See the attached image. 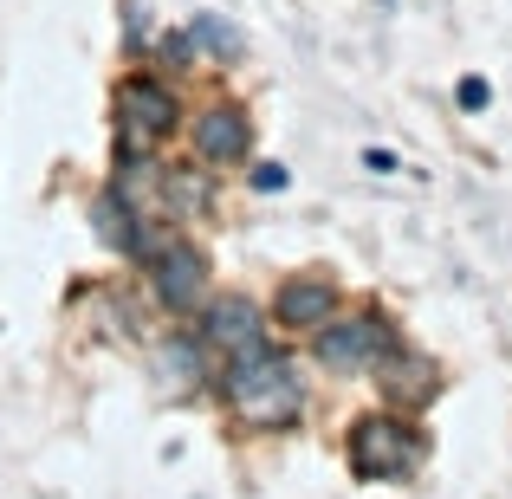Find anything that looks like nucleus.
Instances as JSON below:
<instances>
[{
    "label": "nucleus",
    "mask_w": 512,
    "mask_h": 499,
    "mask_svg": "<svg viewBox=\"0 0 512 499\" xmlns=\"http://www.w3.org/2000/svg\"><path fill=\"white\" fill-rule=\"evenodd\" d=\"M227 402H234V415H240V422H253V428H286V422H299L305 389H299V370H292L286 357H273L266 344H253V350H240V357H234Z\"/></svg>",
    "instance_id": "1"
},
{
    "label": "nucleus",
    "mask_w": 512,
    "mask_h": 499,
    "mask_svg": "<svg viewBox=\"0 0 512 499\" xmlns=\"http://www.w3.org/2000/svg\"><path fill=\"white\" fill-rule=\"evenodd\" d=\"M409 461H415V448H409V435H402L396 422L370 415V422L350 428V467H357L363 480H396Z\"/></svg>",
    "instance_id": "2"
},
{
    "label": "nucleus",
    "mask_w": 512,
    "mask_h": 499,
    "mask_svg": "<svg viewBox=\"0 0 512 499\" xmlns=\"http://www.w3.org/2000/svg\"><path fill=\"white\" fill-rule=\"evenodd\" d=\"M383 350H389L383 318H350V325H331L325 337H318V357H325V370H338V376L370 370Z\"/></svg>",
    "instance_id": "3"
},
{
    "label": "nucleus",
    "mask_w": 512,
    "mask_h": 499,
    "mask_svg": "<svg viewBox=\"0 0 512 499\" xmlns=\"http://www.w3.org/2000/svg\"><path fill=\"white\" fill-rule=\"evenodd\" d=\"M117 124H124L130 143H156L175 130V98L163 85H143V78H130V85H117Z\"/></svg>",
    "instance_id": "4"
},
{
    "label": "nucleus",
    "mask_w": 512,
    "mask_h": 499,
    "mask_svg": "<svg viewBox=\"0 0 512 499\" xmlns=\"http://www.w3.org/2000/svg\"><path fill=\"white\" fill-rule=\"evenodd\" d=\"M156 292L175 312H195V299L208 292V266L195 247H156Z\"/></svg>",
    "instance_id": "5"
},
{
    "label": "nucleus",
    "mask_w": 512,
    "mask_h": 499,
    "mask_svg": "<svg viewBox=\"0 0 512 499\" xmlns=\"http://www.w3.org/2000/svg\"><path fill=\"white\" fill-rule=\"evenodd\" d=\"M208 337L240 357V350L260 344V312H253L240 292H221V299H208Z\"/></svg>",
    "instance_id": "6"
},
{
    "label": "nucleus",
    "mask_w": 512,
    "mask_h": 499,
    "mask_svg": "<svg viewBox=\"0 0 512 499\" xmlns=\"http://www.w3.org/2000/svg\"><path fill=\"white\" fill-rule=\"evenodd\" d=\"M195 150L208 156V163H234V156H247V117L227 111V104H221V111H208L195 124Z\"/></svg>",
    "instance_id": "7"
},
{
    "label": "nucleus",
    "mask_w": 512,
    "mask_h": 499,
    "mask_svg": "<svg viewBox=\"0 0 512 499\" xmlns=\"http://www.w3.org/2000/svg\"><path fill=\"white\" fill-rule=\"evenodd\" d=\"M331 305H338V292H331L325 279H292V286L279 292V325H325Z\"/></svg>",
    "instance_id": "8"
},
{
    "label": "nucleus",
    "mask_w": 512,
    "mask_h": 499,
    "mask_svg": "<svg viewBox=\"0 0 512 499\" xmlns=\"http://www.w3.org/2000/svg\"><path fill=\"white\" fill-rule=\"evenodd\" d=\"M91 221H98V234L111 240V247H130V253H156V240L143 234V227H130V208L117 195H98L91 201Z\"/></svg>",
    "instance_id": "9"
},
{
    "label": "nucleus",
    "mask_w": 512,
    "mask_h": 499,
    "mask_svg": "<svg viewBox=\"0 0 512 499\" xmlns=\"http://www.w3.org/2000/svg\"><path fill=\"white\" fill-rule=\"evenodd\" d=\"M383 389L396 402H428V396H435V370H428V363H415V357H389Z\"/></svg>",
    "instance_id": "10"
},
{
    "label": "nucleus",
    "mask_w": 512,
    "mask_h": 499,
    "mask_svg": "<svg viewBox=\"0 0 512 499\" xmlns=\"http://www.w3.org/2000/svg\"><path fill=\"white\" fill-rule=\"evenodd\" d=\"M156 188H163V169H156V163H124V175H117V201H124L130 214L150 208Z\"/></svg>",
    "instance_id": "11"
},
{
    "label": "nucleus",
    "mask_w": 512,
    "mask_h": 499,
    "mask_svg": "<svg viewBox=\"0 0 512 499\" xmlns=\"http://www.w3.org/2000/svg\"><path fill=\"white\" fill-rule=\"evenodd\" d=\"M195 39H208V46H214V52H221V59H227V65H234V59H240V33H234V26H227V20H221V13H195Z\"/></svg>",
    "instance_id": "12"
},
{
    "label": "nucleus",
    "mask_w": 512,
    "mask_h": 499,
    "mask_svg": "<svg viewBox=\"0 0 512 499\" xmlns=\"http://www.w3.org/2000/svg\"><path fill=\"white\" fill-rule=\"evenodd\" d=\"M169 201H175V208H201V201H208V175L169 169Z\"/></svg>",
    "instance_id": "13"
},
{
    "label": "nucleus",
    "mask_w": 512,
    "mask_h": 499,
    "mask_svg": "<svg viewBox=\"0 0 512 499\" xmlns=\"http://www.w3.org/2000/svg\"><path fill=\"white\" fill-rule=\"evenodd\" d=\"M163 370H169V383H195V376H201V357H188V344H169L163 350Z\"/></svg>",
    "instance_id": "14"
},
{
    "label": "nucleus",
    "mask_w": 512,
    "mask_h": 499,
    "mask_svg": "<svg viewBox=\"0 0 512 499\" xmlns=\"http://www.w3.org/2000/svg\"><path fill=\"white\" fill-rule=\"evenodd\" d=\"M163 52H169V65H188V59H195V33H175Z\"/></svg>",
    "instance_id": "15"
},
{
    "label": "nucleus",
    "mask_w": 512,
    "mask_h": 499,
    "mask_svg": "<svg viewBox=\"0 0 512 499\" xmlns=\"http://www.w3.org/2000/svg\"><path fill=\"white\" fill-rule=\"evenodd\" d=\"M253 188H266V195H273V188H286V169H279V163H260V169H253Z\"/></svg>",
    "instance_id": "16"
},
{
    "label": "nucleus",
    "mask_w": 512,
    "mask_h": 499,
    "mask_svg": "<svg viewBox=\"0 0 512 499\" xmlns=\"http://www.w3.org/2000/svg\"><path fill=\"white\" fill-rule=\"evenodd\" d=\"M461 104L480 111V104H487V78H461Z\"/></svg>",
    "instance_id": "17"
},
{
    "label": "nucleus",
    "mask_w": 512,
    "mask_h": 499,
    "mask_svg": "<svg viewBox=\"0 0 512 499\" xmlns=\"http://www.w3.org/2000/svg\"><path fill=\"white\" fill-rule=\"evenodd\" d=\"M363 169H376V175H396V156H389V150H363Z\"/></svg>",
    "instance_id": "18"
}]
</instances>
